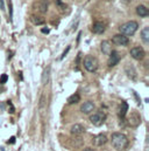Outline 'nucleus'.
Listing matches in <instances>:
<instances>
[{
	"label": "nucleus",
	"mask_w": 149,
	"mask_h": 151,
	"mask_svg": "<svg viewBox=\"0 0 149 151\" xmlns=\"http://www.w3.org/2000/svg\"><path fill=\"white\" fill-rule=\"evenodd\" d=\"M111 142L112 145L114 147V149H116L118 151L125 150L128 145V138L121 134V132H114L111 136Z\"/></svg>",
	"instance_id": "obj_1"
},
{
	"label": "nucleus",
	"mask_w": 149,
	"mask_h": 151,
	"mask_svg": "<svg viewBox=\"0 0 149 151\" xmlns=\"http://www.w3.org/2000/svg\"><path fill=\"white\" fill-rule=\"evenodd\" d=\"M138 28H139V24L136 21L132 20V21H128V22H126V24L120 26V34H122V35L128 38V37L133 35L138 31Z\"/></svg>",
	"instance_id": "obj_2"
},
{
	"label": "nucleus",
	"mask_w": 149,
	"mask_h": 151,
	"mask_svg": "<svg viewBox=\"0 0 149 151\" xmlns=\"http://www.w3.org/2000/svg\"><path fill=\"white\" fill-rule=\"evenodd\" d=\"M83 65H84V68L87 72H90V73L96 72L97 68H98V61H97V59L94 56H91V55L85 56V59L83 61Z\"/></svg>",
	"instance_id": "obj_3"
},
{
	"label": "nucleus",
	"mask_w": 149,
	"mask_h": 151,
	"mask_svg": "<svg viewBox=\"0 0 149 151\" xmlns=\"http://www.w3.org/2000/svg\"><path fill=\"white\" fill-rule=\"evenodd\" d=\"M90 121H91V123L93 125L100 127L104 123V121H105V115L103 113H100V111H98V113L93 114V115L90 116Z\"/></svg>",
	"instance_id": "obj_4"
},
{
	"label": "nucleus",
	"mask_w": 149,
	"mask_h": 151,
	"mask_svg": "<svg viewBox=\"0 0 149 151\" xmlns=\"http://www.w3.org/2000/svg\"><path fill=\"white\" fill-rule=\"evenodd\" d=\"M129 53H131V56L135 60H142L145 58V54H146L145 49L142 47H134V48L131 49Z\"/></svg>",
	"instance_id": "obj_5"
},
{
	"label": "nucleus",
	"mask_w": 149,
	"mask_h": 151,
	"mask_svg": "<svg viewBox=\"0 0 149 151\" xmlns=\"http://www.w3.org/2000/svg\"><path fill=\"white\" fill-rule=\"evenodd\" d=\"M112 42L118 45V46H127L129 43V39L122 34H115L113 38H112Z\"/></svg>",
	"instance_id": "obj_6"
},
{
	"label": "nucleus",
	"mask_w": 149,
	"mask_h": 151,
	"mask_svg": "<svg viewBox=\"0 0 149 151\" xmlns=\"http://www.w3.org/2000/svg\"><path fill=\"white\" fill-rule=\"evenodd\" d=\"M119 61H120V55H119V53L115 52V50H112V53L110 54L109 62H107L109 67H114V66H116V65L119 63Z\"/></svg>",
	"instance_id": "obj_7"
},
{
	"label": "nucleus",
	"mask_w": 149,
	"mask_h": 151,
	"mask_svg": "<svg viewBox=\"0 0 149 151\" xmlns=\"http://www.w3.org/2000/svg\"><path fill=\"white\" fill-rule=\"evenodd\" d=\"M94 110V103L93 102H91V101H86V102H84L83 104H82V107H80V111L83 114H91L92 111Z\"/></svg>",
	"instance_id": "obj_8"
},
{
	"label": "nucleus",
	"mask_w": 149,
	"mask_h": 151,
	"mask_svg": "<svg viewBox=\"0 0 149 151\" xmlns=\"http://www.w3.org/2000/svg\"><path fill=\"white\" fill-rule=\"evenodd\" d=\"M141 123V117L138 113H133L128 117V124L131 127H138Z\"/></svg>",
	"instance_id": "obj_9"
},
{
	"label": "nucleus",
	"mask_w": 149,
	"mask_h": 151,
	"mask_svg": "<svg viewBox=\"0 0 149 151\" xmlns=\"http://www.w3.org/2000/svg\"><path fill=\"white\" fill-rule=\"evenodd\" d=\"M93 143L96 147H103L107 143V137L104 134H99L93 138Z\"/></svg>",
	"instance_id": "obj_10"
},
{
	"label": "nucleus",
	"mask_w": 149,
	"mask_h": 151,
	"mask_svg": "<svg viewBox=\"0 0 149 151\" xmlns=\"http://www.w3.org/2000/svg\"><path fill=\"white\" fill-rule=\"evenodd\" d=\"M92 32L94 34H103L105 32V25L103 22H100V21L94 22L93 26H92Z\"/></svg>",
	"instance_id": "obj_11"
},
{
	"label": "nucleus",
	"mask_w": 149,
	"mask_h": 151,
	"mask_svg": "<svg viewBox=\"0 0 149 151\" xmlns=\"http://www.w3.org/2000/svg\"><path fill=\"white\" fill-rule=\"evenodd\" d=\"M84 132H85V128H84L82 124L76 123V124H74V125L71 127V134L74 135V136H80V135L84 134Z\"/></svg>",
	"instance_id": "obj_12"
},
{
	"label": "nucleus",
	"mask_w": 149,
	"mask_h": 151,
	"mask_svg": "<svg viewBox=\"0 0 149 151\" xmlns=\"http://www.w3.org/2000/svg\"><path fill=\"white\" fill-rule=\"evenodd\" d=\"M100 48H101V52H103L104 54H106V55H110L112 53V45H111V42L107 41V40H105V41L101 42Z\"/></svg>",
	"instance_id": "obj_13"
},
{
	"label": "nucleus",
	"mask_w": 149,
	"mask_h": 151,
	"mask_svg": "<svg viewBox=\"0 0 149 151\" xmlns=\"http://www.w3.org/2000/svg\"><path fill=\"white\" fill-rule=\"evenodd\" d=\"M136 14L141 18H145V17H148L149 14V9L145 6V5H139L136 7Z\"/></svg>",
	"instance_id": "obj_14"
},
{
	"label": "nucleus",
	"mask_w": 149,
	"mask_h": 151,
	"mask_svg": "<svg viewBox=\"0 0 149 151\" xmlns=\"http://www.w3.org/2000/svg\"><path fill=\"white\" fill-rule=\"evenodd\" d=\"M125 72H126V74H127V76L129 78H132V80H135L136 78V72H135V69H134L133 66H126Z\"/></svg>",
	"instance_id": "obj_15"
},
{
	"label": "nucleus",
	"mask_w": 149,
	"mask_h": 151,
	"mask_svg": "<svg viewBox=\"0 0 149 151\" xmlns=\"http://www.w3.org/2000/svg\"><path fill=\"white\" fill-rule=\"evenodd\" d=\"M48 7H49V2H48V0H41L40 2H38V11L41 12V13H47V11H48Z\"/></svg>",
	"instance_id": "obj_16"
},
{
	"label": "nucleus",
	"mask_w": 149,
	"mask_h": 151,
	"mask_svg": "<svg viewBox=\"0 0 149 151\" xmlns=\"http://www.w3.org/2000/svg\"><path fill=\"white\" fill-rule=\"evenodd\" d=\"M31 21H32L34 25H36V26L43 25V24L45 22L44 18H42V17H37V15H32V17H31Z\"/></svg>",
	"instance_id": "obj_17"
},
{
	"label": "nucleus",
	"mask_w": 149,
	"mask_h": 151,
	"mask_svg": "<svg viewBox=\"0 0 149 151\" xmlns=\"http://www.w3.org/2000/svg\"><path fill=\"white\" fill-rule=\"evenodd\" d=\"M49 75H50V67L48 66L44 70H43V74H42V84L45 86L49 81Z\"/></svg>",
	"instance_id": "obj_18"
},
{
	"label": "nucleus",
	"mask_w": 149,
	"mask_h": 151,
	"mask_svg": "<svg viewBox=\"0 0 149 151\" xmlns=\"http://www.w3.org/2000/svg\"><path fill=\"white\" fill-rule=\"evenodd\" d=\"M127 111H128V104H127V102H122V103H121V106H120V110H119V115H120V117H121V118H123V117L126 116Z\"/></svg>",
	"instance_id": "obj_19"
},
{
	"label": "nucleus",
	"mask_w": 149,
	"mask_h": 151,
	"mask_svg": "<svg viewBox=\"0 0 149 151\" xmlns=\"http://www.w3.org/2000/svg\"><path fill=\"white\" fill-rule=\"evenodd\" d=\"M80 101V96H79V94H72L71 96H69L68 97V103L69 104H76V103H78Z\"/></svg>",
	"instance_id": "obj_20"
},
{
	"label": "nucleus",
	"mask_w": 149,
	"mask_h": 151,
	"mask_svg": "<svg viewBox=\"0 0 149 151\" xmlns=\"http://www.w3.org/2000/svg\"><path fill=\"white\" fill-rule=\"evenodd\" d=\"M141 39L145 43H148L149 42V27L143 28V31L141 32Z\"/></svg>",
	"instance_id": "obj_21"
},
{
	"label": "nucleus",
	"mask_w": 149,
	"mask_h": 151,
	"mask_svg": "<svg viewBox=\"0 0 149 151\" xmlns=\"http://www.w3.org/2000/svg\"><path fill=\"white\" fill-rule=\"evenodd\" d=\"M7 80H8V76L6 75V74H2L1 77H0V83H1V84H4V83H6V82H7Z\"/></svg>",
	"instance_id": "obj_22"
},
{
	"label": "nucleus",
	"mask_w": 149,
	"mask_h": 151,
	"mask_svg": "<svg viewBox=\"0 0 149 151\" xmlns=\"http://www.w3.org/2000/svg\"><path fill=\"white\" fill-rule=\"evenodd\" d=\"M69 50H70V46H68V47L65 48V50H64V52L62 53V55H61V59H60V60H63V59L65 58V55H67V54L69 53Z\"/></svg>",
	"instance_id": "obj_23"
},
{
	"label": "nucleus",
	"mask_w": 149,
	"mask_h": 151,
	"mask_svg": "<svg viewBox=\"0 0 149 151\" xmlns=\"http://www.w3.org/2000/svg\"><path fill=\"white\" fill-rule=\"evenodd\" d=\"M41 32H42L43 34H49V32H50V29H49L48 27H44V28H42V29H41Z\"/></svg>",
	"instance_id": "obj_24"
},
{
	"label": "nucleus",
	"mask_w": 149,
	"mask_h": 151,
	"mask_svg": "<svg viewBox=\"0 0 149 151\" xmlns=\"http://www.w3.org/2000/svg\"><path fill=\"white\" fill-rule=\"evenodd\" d=\"M8 106L11 107V109H9V113H11V114H13V113H14V107L12 106V103H11V101H8Z\"/></svg>",
	"instance_id": "obj_25"
},
{
	"label": "nucleus",
	"mask_w": 149,
	"mask_h": 151,
	"mask_svg": "<svg viewBox=\"0 0 149 151\" xmlns=\"http://www.w3.org/2000/svg\"><path fill=\"white\" fill-rule=\"evenodd\" d=\"M12 8H13V6H12V4H11V1H9V14H11V19H12Z\"/></svg>",
	"instance_id": "obj_26"
},
{
	"label": "nucleus",
	"mask_w": 149,
	"mask_h": 151,
	"mask_svg": "<svg viewBox=\"0 0 149 151\" xmlns=\"http://www.w3.org/2000/svg\"><path fill=\"white\" fill-rule=\"evenodd\" d=\"M0 8L4 9L5 8V5H4V0H0Z\"/></svg>",
	"instance_id": "obj_27"
},
{
	"label": "nucleus",
	"mask_w": 149,
	"mask_h": 151,
	"mask_svg": "<svg viewBox=\"0 0 149 151\" xmlns=\"http://www.w3.org/2000/svg\"><path fill=\"white\" fill-rule=\"evenodd\" d=\"M83 151H96L94 149H92V148H85Z\"/></svg>",
	"instance_id": "obj_28"
},
{
	"label": "nucleus",
	"mask_w": 149,
	"mask_h": 151,
	"mask_svg": "<svg viewBox=\"0 0 149 151\" xmlns=\"http://www.w3.org/2000/svg\"><path fill=\"white\" fill-rule=\"evenodd\" d=\"M9 142H11V143H14V142H15V137H12ZM9 142H8V143H9Z\"/></svg>",
	"instance_id": "obj_29"
}]
</instances>
